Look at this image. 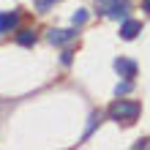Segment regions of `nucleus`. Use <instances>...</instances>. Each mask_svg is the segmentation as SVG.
<instances>
[{"instance_id": "obj_1", "label": "nucleus", "mask_w": 150, "mask_h": 150, "mask_svg": "<svg viewBox=\"0 0 150 150\" xmlns=\"http://www.w3.org/2000/svg\"><path fill=\"white\" fill-rule=\"evenodd\" d=\"M137 115H139V104L137 101H115L109 107V117L112 120L131 123V120H137Z\"/></svg>"}, {"instance_id": "obj_2", "label": "nucleus", "mask_w": 150, "mask_h": 150, "mask_svg": "<svg viewBox=\"0 0 150 150\" xmlns=\"http://www.w3.org/2000/svg\"><path fill=\"white\" fill-rule=\"evenodd\" d=\"M115 71H117L120 76L131 79V76H137V63L134 60H126V57H117L115 60Z\"/></svg>"}, {"instance_id": "obj_3", "label": "nucleus", "mask_w": 150, "mask_h": 150, "mask_svg": "<svg viewBox=\"0 0 150 150\" xmlns=\"http://www.w3.org/2000/svg\"><path fill=\"white\" fill-rule=\"evenodd\" d=\"M19 22V14L16 11H0V33H11Z\"/></svg>"}, {"instance_id": "obj_4", "label": "nucleus", "mask_w": 150, "mask_h": 150, "mask_svg": "<svg viewBox=\"0 0 150 150\" xmlns=\"http://www.w3.org/2000/svg\"><path fill=\"white\" fill-rule=\"evenodd\" d=\"M126 11H128L126 0H115V3H109L107 8H104V14H107L109 19H120V16H126Z\"/></svg>"}, {"instance_id": "obj_5", "label": "nucleus", "mask_w": 150, "mask_h": 150, "mask_svg": "<svg viewBox=\"0 0 150 150\" xmlns=\"http://www.w3.org/2000/svg\"><path fill=\"white\" fill-rule=\"evenodd\" d=\"M142 30V22H137V19H126L123 22V28H120V38H126V41H131V38H137V33Z\"/></svg>"}, {"instance_id": "obj_6", "label": "nucleus", "mask_w": 150, "mask_h": 150, "mask_svg": "<svg viewBox=\"0 0 150 150\" xmlns=\"http://www.w3.org/2000/svg\"><path fill=\"white\" fill-rule=\"evenodd\" d=\"M76 36V30H49V41L52 44H66Z\"/></svg>"}, {"instance_id": "obj_7", "label": "nucleus", "mask_w": 150, "mask_h": 150, "mask_svg": "<svg viewBox=\"0 0 150 150\" xmlns=\"http://www.w3.org/2000/svg\"><path fill=\"white\" fill-rule=\"evenodd\" d=\"M16 41H19L22 47H33V44H36V33L33 30H22L19 36H16Z\"/></svg>"}, {"instance_id": "obj_8", "label": "nucleus", "mask_w": 150, "mask_h": 150, "mask_svg": "<svg viewBox=\"0 0 150 150\" xmlns=\"http://www.w3.org/2000/svg\"><path fill=\"white\" fill-rule=\"evenodd\" d=\"M131 90V79H126V82H120L117 87H115V93H117V96H123V93H128Z\"/></svg>"}, {"instance_id": "obj_9", "label": "nucleus", "mask_w": 150, "mask_h": 150, "mask_svg": "<svg viewBox=\"0 0 150 150\" xmlns=\"http://www.w3.org/2000/svg\"><path fill=\"white\" fill-rule=\"evenodd\" d=\"M85 19H87V11H85V8H79V11L74 14V25H82Z\"/></svg>"}, {"instance_id": "obj_10", "label": "nucleus", "mask_w": 150, "mask_h": 150, "mask_svg": "<svg viewBox=\"0 0 150 150\" xmlns=\"http://www.w3.org/2000/svg\"><path fill=\"white\" fill-rule=\"evenodd\" d=\"M49 3H55V0H36V6H38V8H41V11H44V8H47V6H49Z\"/></svg>"}, {"instance_id": "obj_11", "label": "nucleus", "mask_w": 150, "mask_h": 150, "mask_svg": "<svg viewBox=\"0 0 150 150\" xmlns=\"http://www.w3.org/2000/svg\"><path fill=\"white\" fill-rule=\"evenodd\" d=\"M145 11H150V0H145Z\"/></svg>"}]
</instances>
